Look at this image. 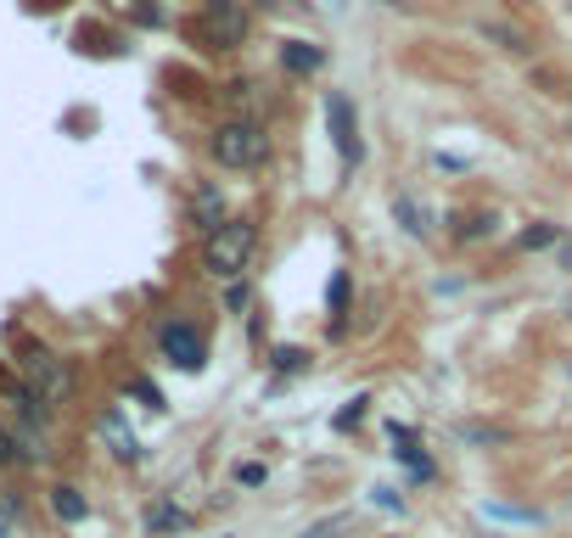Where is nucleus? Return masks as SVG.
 <instances>
[{
	"instance_id": "nucleus-1",
	"label": "nucleus",
	"mask_w": 572,
	"mask_h": 538,
	"mask_svg": "<svg viewBox=\"0 0 572 538\" xmlns=\"http://www.w3.org/2000/svg\"><path fill=\"white\" fill-rule=\"evenodd\" d=\"M253 247H258V225L253 219H219L202 241V269L214 281H236L247 264H253Z\"/></svg>"
},
{
	"instance_id": "nucleus-2",
	"label": "nucleus",
	"mask_w": 572,
	"mask_h": 538,
	"mask_svg": "<svg viewBox=\"0 0 572 538\" xmlns=\"http://www.w3.org/2000/svg\"><path fill=\"white\" fill-rule=\"evenodd\" d=\"M208 152H214L219 169H258V163L270 157V135H264L258 118H225V124L214 129Z\"/></svg>"
},
{
	"instance_id": "nucleus-3",
	"label": "nucleus",
	"mask_w": 572,
	"mask_h": 538,
	"mask_svg": "<svg viewBox=\"0 0 572 538\" xmlns=\"http://www.w3.org/2000/svg\"><path fill=\"white\" fill-rule=\"evenodd\" d=\"M17 370H23L17 382L29 387V393H40L45 404H51V410H57V404H68V398H73V370L62 365V359L51 354V348H23V359H17Z\"/></svg>"
},
{
	"instance_id": "nucleus-4",
	"label": "nucleus",
	"mask_w": 572,
	"mask_h": 538,
	"mask_svg": "<svg viewBox=\"0 0 572 538\" xmlns=\"http://www.w3.org/2000/svg\"><path fill=\"white\" fill-rule=\"evenodd\" d=\"M158 348L169 354V365L186 370V376H197V370L208 365V342H202V331L191 326V320H169V326L158 331Z\"/></svg>"
},
{
	"instance_id": "nucleus-5",
	"label": "nucleus",
	"mask_w": 572,
	"mask_h": 538,
	"mask_svg": "<svg viewBox=\"0 0 572 538\" xmlns=\"http://www.w3.org/2000/svg\"><path fill=\"white\" fill-rule=\"evenodd\" d=\"M326 129H331V146H337V157H343V163H359V157H365V146H359L354 101H348L343 90H331V96H326Z\"/></svg>"
},
{
	"instance_id": "nucleus-6",
	"label": "nucleus",
	"mask_w": 572,
	"mask_h": 538,
	"mask_svg": "<svg viewBox=\"0 0 572 538\" xmlns=\"http://www.w3.org/2000/svg\"><path fill=\"white\" fill-rule=\"evenodd\" d=\"M202 23H208V34H214L219 45H242L247 40V12L236 6V0H208Z\"/></svg>"
},
{
	"instance_id": "nucleus-7",
	"label": "nucleus",
	"mask_w": 572,
	"mask_h": 538,
	"mask_svg": "<svg viewBox=\"0 0 572 538\" xmlns=\"http://www.w3.org/2000/svg\"><path fill=\"white\" fill-rule=\"evenodd\" d=\"M51 510H57V522H85L90 516V499L79 494V488H73V482H57V488H51Z\"/></svg>"
},
{
	"instance_id": "nucleus-8",
	"label": "nucleus",
	"mask_w": 572,
	"mask_h": 538,
	"mask_svg": "<svg viewBox=\"0 0 572 538\" xmlns=\"http://www.w3.org/2000/svg\"><path fill=\"white\" fill-rule=\"evenodd\" d=\"M101 432H107V443H113L118 460H141V438H135V432H124V415H118V410L101 415Z\"/></svg>"
},
{
	"instance_id": "nucleus-9",
	"label": "nucleus",
	"mask_w": 572,
	"mask_h": 538,
	"mask_svg": "<svg viewBox=\"0 0 572 538\" xmlns=\"http://www.w3.org/2000/svg\"><path fill=\"white\" fill-rule=\"evenodd\" d=\"M281 62L292 73H320V68H326V51H320V45H309V40H286L281 45Z\"/></svg>"
},
{
	"instance_id": "nucleus-10",
	"label": "nucleus",
	"mask_w": 572,
	"mask_h": 538,
	"mask_svg": "<svg viewBox=\"0 0 572 538\" xmlns=\"http://www.w3.org/2000/svg\"><path fill=\"white\" fill-rule=\"evenodd\" d=\"M191 219L202 230H214L225 219V197H219V185H197V197H191Z\"/></svg>"
},
{
	"instance_id": "nucleus-11",
	"label": "nucleus",
	"mask_w": 572,
	"mask_h": 538,
	"mask_svg": "<svg viewBox=\"0 0 572 538\" xmlns=\"http://www.w3.org/2000/svg\"><path fill=\"white\" fill-rule=\"evenodd\" d=\"M146 527H152V533H186L191 527V516L180 505H169V499H163V505H152L146 510Z\"/></svg>"
},
{
	"instance_id": "nucleus-12",
	"label": "nucleus",
	"mask_w": 572,
	"mask_h": 538,
	"mask_svg": "<svg viewBox=\"0 0 572 538\" xmlns=\"http://www.w3.org/2000/svg\"><path fill=\"white\" fill-rule=\"evenodd\" d=\"M393 219H399L410 236H427V230H432V225H427V208H421L415 197H399V202H393Z\"/></svg>"
},
{
	"instance_id": "nucleus-13",
	"label": "nucleus",
	"mask_w": 572,
	"mask_h": 538,
	"mask_svg": "<svg viewBox=\"0 0 572 538\" xmlns=\"http://www.w3.org/2000/svg\"><path fill=\"white\" fill-rule=\"evenodd\" d=\"M365 404H371V398H365V393H359V398H348V410H337V421H331V426H337V432H348V426H359V421H365Z\"/></svg>"
},
{
	"instance_id": "nucleus-14",
	"label": "nucleus",
	"mask_w": 572,
	"mask_h": 538,
	"mask_svg": "<svg viewBox=\"0 0 572 538\" xmlns=\"http://www.w3.org/2000/svg\"><path fill=\"white\" fill-rule=\"evenodd\" d=\"M303 365H309V359H303V348H275V370H281V376H298Z\"/></svg>"
},
{
	"instance_id": "nucleus-15",
	"label": "nucleus",
	"mask_w": 572,
	"mask_h": 538,
	"mask_svg": "<svg viewBox=\"0 0 572 538\" xmlns=\"http://www.w3.org/2000/svg\"><path fill=\"white\" fill-rule=\"evenodd\" d=\"M337 533H348V516H326V522H315L309 533H298V538H337Z\"/></svg>"
},
{
	"instance_id": "nucleus-16",
	"label": "nucleus",
	"mask_w": 572,
	"mask_h": 538,
	"mask_svg": "<svg viewBox=\"0 0 572 538\" xmlns=\"http://www.w3.org/2000/svg\"><path fill=\"white\" fill-rule=\"evenodd\" d=\"M17 460H23V454H17V432L12 426H0V471L17 466Z\"/></svg>"
},
{
	"instance_id": "nucleus-17",
	"label": "nucleus",
	"mask_w": 572,
	"mask_h": 538,
	"mask_svg": "<svg viewBox=\"0 0 572 538\" xmlns=\"http://www.w3.org/2000/svg\"><path fill=\"white\" fill-rule=\"evenodd\" d=\"M270 477V471L258 466V460H247V466H236V482H242V488H258V482Z\"/></svg>"
},
{
	"instance_id": "nucleus-18",
	"label": "nucleus",
	"mask_w": 572,
	"mask_h": 538,
	"mask_svg": "<svg viewBox=\"0 0 572 538\" xmlns=\"http://www.w3.org/2000/svg\"><path fill=\"white\" fill-rule=\"evenodd\" d=\"M343 303H348V275L337 269V275H331V314H343Z\"/></svg>"
},
{
	"instance_id": "nucleus-19",
	"label": "nucleus",
	"mask_w": 572,
	"mask_h": 538,
	"mask_svg": "<svg viewBox=\"0 0 572 538\" xmlns=\"http://www.w3.org/2000/svg\"><path fill=\"white\" fill-rule=\"evenodd\" d=\"M550 241H556V230H550V225H533L528 236H522V247H550Z\"/></svg>"
},
{
	"instance_id": "nucleus-20",
	"label": "nucleus",
	"mask_w": 572,
	"mask_h": 538,
	"mask_svg": "<svg viewBox=\"0 0 572 538\" xmlns=\"http://www.w3.org/2000/svg\"><path fill=\"white\" fill-rule=\"evenodd\" d=\"M17 527V499H0V538Z\"/></svg>"
},
{
	"instance_id": "nucleus-21",
	"label": "nucleus",
	"mask_w": 572,
	"mask_h": 538,
	"mask_svg": "<svg viewBox=\"0 0 572 538\" xmlns=\"http://www.w3.org/2000/svg\"><path fill=\"white\" fill-rule=\"evenodd\" d=\"M561 264H567V269H572V247H561Z\"/></svg>"
}]
</instances>
